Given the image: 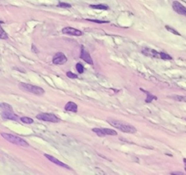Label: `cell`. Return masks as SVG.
I'll return each mask as SVG.
<instances>
[{"label":"cell","mask_w":186,"mask_h":175,"mask_svg":"<svg viewBox=\"0 0 186 175\" xmlns=\"http://www.w3.org/2000/svg\"><path fill=\"white\" fill-rule=\"evenodd\" d=\"M144 92H145V93H146L147 95H148L147 96V99L145 100V102H146V103H151L152 100H153V99H155V100H156V99H157L156 98V97L152 95V94L151 93H149L148 92H145V91H144Z\"/></svg>","instance_id":"18"},{"label":"cell","mask_w":186,"mask_h":175,"mask_svg":"<svg viewBox=\"0 0 186 175\" xmlns=\"http://www.w3.org/2000/svg\"><path fill=\"white\" fill-rule=\"evenodd\" d=\"M165 28H166V29H167V31H170V32H171V33H172L173 34L180 36V34L179 32L175 30V29H173V28L170 27V26H166Z\"/></svg>","instance_id":"21"},{"label":"cell","mask_w":186,"mask_h":175,"mask_svg":"<svg viewBox=\"0 0 186 175\" xmlns=\"http://www.w3.org/2000/svg\"><path fill=\"white\" fill-rule=\"evenodd\" d=\"M172 99L173 100H176V101L178 102H184V103H186V96H182V95H172L170 96Z\"/></svg>","instance_id":"15"},{"label":"cell","mask_w":186,"mask_h":175,"mask_svg":"<svg viewBox=\"0 0 186 175\" xmlns=\"http://www.w3.org/2000/svg\"><path fill=\"white\" fill-rule=\"evenodd\" d=\"M66 76H67L70 79H77L78 78V76L76 75V74H74V73L71 72V71H68V72L66 73Z\"/></svg>","instance_id":"25"},{"label":"cell","mask_w":186,"mask_h":175,"mask_svg":"<svg viewBox=\"0 0 186 175\" xmlns=\"http://www.w3.org/2000/svg\"><path fill=\"white\" fill-rule=\"evenodd\" d=\"M185 120H186V118H185Z\"/></svg>","instance_id":"30"},{"label":"cell","mask_w":186,"mask_h":175,"mask_svg":"<svg viewBox=\"0 0 186 175\" xmlns=\"http://www.w3.org/2000/svg\"><path fill=\"white\" fill-rule=\"evenodd\" d=\"M92 131H94V133H96L97 135H98L99 137H105V134H103V132L102 131L101 128H94L92 129Z\"/></svg>","instance_id":"19"},{"label":"cell","mask_w":186,"mask_h":175,"mask_svg":"<svg viewBox=\"0 0 186 175\" xmlns=\"http://www.w3.org/2000/svg\"><path fill=\"white\" fill-rule=\"evenodd\" d=\"M44 156H45L48 160H49L51 162H52V163L57 164V165L59 166L63 167V168H66V169H71V168H70L69 166L66 165V164L63 163V162L60 161L58 160L56 158L53 157V156H50V155H49V154H44Z\"/></svg>","instance_id":"10"},{"label":"cell","mask_w":186,"mask_h":175,"mask_svg":"<svg viewBox=\"0 0 186 175\" xmlns=\"http://www.w3.org/2000/svg\"><path fill=\"white\" fill-rule=\"evenodd\" d=\"M67 58L63 52H58L54 55L52 63L55 65H63L67 62Z\"/></svg>","instance_id":"5"},{"label":"cell","mask_w":186,"mask_h":175,"mask_svg":"<svg viewBox=\"0 0 186 175\" xmlns=\"http://www.w3.org/2000/svg\"><path fill=\"white\" fill-rule=\"evenodd\" d=\"M0 38L1 39H8V36H7V33L3 30L2 28L1 27V34H0Z\"/></svg>","instance_id":"24"},{"label":"cell","mask_w":186,"mask_h":175,"mask_svg":"<svg viewBox=\"0 0 186 175\" xmlns=\"http://www.w3.org/2000/svg\"><path fill=\"white\" fill-rule=\"evenodd\" d=\"M102 131L103 132V134L105 135H117V133H116V131L114 130L111 129H107V128H101Z\"/></svg>","instance_id":"14"},{"label":"cell","mask_w":186,"mask_h":175,"mask_svg":"<svg viewBox=\"0 0 186 175\" xmlns=\"http://www.w3.org/2000/svg\"><path fill=\"white\" fill-rule=\"evenodd\" d=\"M172 8L177 13L186 16V7L182 5L180 1H174L172 3Z\"/></svg>","instance_id":"6"},{"label":"cell","mask_w":186,"mask_h":175,"mask_svg":"<svg viewBox=\"0 0 186 175\" xmlns=\"http://www.w3.org/2000/svg\"><path fill=\"white\" fill-rule=\"evenodd\" d=\"M160 58L163 59V60H172V58L170 55H169L168 54L165 53V52H160Z\"/></svg>","instance_id":"20"},{"label":"cell","mask_w":186,"mask_h":175,"mask_svg":"<svg viewBox=\"0 0 186 175\" xmlns=\"http://www.w3.org/2000/svg\"><path fill=\"white\" fill-rule=\"evenodd\" d=\"M36 119L39 120L44 121L52 122V123H58L60 121L58 117H57L55 114H48V113H41L36 116Z\"/></svg>","instance_id":"4"},{"label":"cell","mask_w":186,"mask_h":175,"mask_svg":"<svg viewBox=\"0 0 186 175\" xmlns=\"http://www.w3.org/2000/svg\"><path fill=\"white\" fill-rule=\"evenodd\" d=\"M184 162H185V166H186V159H184Z\"/></svg>","instance_id":"28"},{"label":"cell","mask_w":186,"mask_h":175,"mask_svg":"<svg viewBox=\"0 0 186 175\" xmlns=\"http://www.w3.org/2000/svg\"><path fill=\"white\" fill-rule=\"evenodd\" d=\"M76 68H77V70L79 74H83L84 73V66H82L80 63H78L76 65Z\"/></svg>","instance_id":"22"},{"label":"cell","mask_w":186,"mask_h":175,"mask_svg":"<svg viewBox=\"0 0 186 175\" xmlns=\"http://www.w3.org/2000/svg\"><path fill=\"white\" fill-rule=\"evenodd\" d=\"M89 7L92 9H96V10H107L109 9V7L106 4H90Z\"/></svg>","instance_id":"13"},{"label":"cell","mask_w":186,"mask_h":175,"mask_svg":"<svg viewBox=\"0 0 186 175\" xmlns=\"http://www.w3.org/2000/svg\"><path fill=\"white\" fill-rule=\"evenodd\" d=\"M185 171H186V166H185Z\"/></svg>","instance_id":"29"},{"label":"cell","mask_w":186,"mask_h":175,"mask_svg":"<svg viewBox=\"0 0 186 175\" xmlns=\"http://www.w3.org/2000/svg\"><path fill=\"white\" fill-rule=\"evenodd\" d=\"M107 121L111 126L120 130L121 131H123V132L129 133V134H134V133L137 132V129L134 126L129 124L127 123H125V122L113 119H108Z\"/></svg>","instance_id":"1"},{"label":"cell","mask_w":186,"mask_h":175,"mask_svg":"<svg viewBox=\"0 0 186 175\" xmlns=\"http://www.w3.org/2000/svg\"><path fill=\"white\" fill-rule=\"evenodd\" d=\"M171 174H181V175H182L183 174V173H182V172H172V173H171Z\"/></svg>","instance_id":"27"},{"label":"cell","mask_w":186,"mask_h":175,"mask_svg":"<svg viewBox=\"0 0 186 175\" xmlns=\"http://www.w3.org/2000/svg\"><path fill=\"white\" fill-rule=\"evenodd\" d=\"M62 32H63V34H64L76 36H80L83 35V33H82L81 31L78 30V29H76L72 27L64 28V29H63V30H62Z\"/></svg>","instance_id":"7"},{"label":"cell","mask_w":186,"mask_h":175,"mask_svg":"<svg viewBox=\"0 0 186 175\" xmlns=\"http://www.w3.org/2000/svg\"><path fill=\"white\" fill-rule=\"evenodd\" d=\"M1 106V111H12V108L10 105H9L8 103H2L0 105Z\"/></svg>","instance_id":"16"},{"label":"cell","mask_w":186,"mask_h":175,"mask_svg":"<svg viewBox=\"0 0 186 175\" xmlns=\"http://www.w3.org/2000/svg\"><path fill=\"white\" fill-rule=\"evenodd\" d=\"M1 117L4 119L12 121H18V119H21L18 116L14 114L13 111H1Z\"/></svg>","instance_id":"9"},{"label":"cell","mask_w":186,"mask_h":175,"mask_svg":"<svg viewBox=\"0 0 186 175\" xmlns=\"http://www.w3.org/2000/svg\"><path fill=\"white\" fill-rule=\"evenodd\" d=\"M58 7H61V8H71V5L70 4L65 2H60L58 4Z\"/></svg>","instance_id":"23"},{"label":"cell","mask_w":186,"mask_h":175,"mask_svg":"<svg viewBox=\"0 0 186 175\" xmlns=\"http://www.w3.org/2000/svg\"><path fill=\"white\" fill-rule=\"evenodd\" d=\"M80 58H81L83 60H84L86 63H89V65L94 64L90 55H89V52H88L87 51L84 49V46H82L81 47V55H80Z\"/></svg>","instance_id":"8"},{"label":"cell","mask_w":186,"mask_h":175,"mask_svg":"<svg viewBox=\"0 0 186 175\" xmlns=\"http://www.w3.org/2000/svg\"><path fill=\"white\" fill-rule=\"evenodd\" d=\"M142 53H143L144 55H146V56L153 57V58H160V52H158L157 51L154 50V49L145 48V49H142Z\"/></svg>","instance_id":"11"},{"label":"cell","mask_w":186,"mask_h":175,"mask_svg":"<svg viewBox=\"0 0 186 175\" xmlns=\"http://www.w3.org/2000/svg\"><path fill=\"white\" fill-rule=\"evenodd\" d=\"M18 86H19V88L22 91L30 92V93L36 94V95H43L44 94V92H45L44 89L41 87H40V86H34V85L29 84L19 83Z\"/></svg>","instance_id":"2"},{"label":"cell","mask_w":186,"mask_h":175,"mask_svg":"<svg viewBox=\"0 0 186 175\" xmlns=\"http://www.w3.org/2000/svg\"><path fill=\"white\" fill-rule=\"evenodd\" d=\"M1 137H4L6 140L8 141V142H11L12 144H15V145H20V146L22 147H29V145L26 140H24L21 137H18V136H15L14 134H7V133H1Z\"/></svg>","instance_id":"3"},{"label":"cell","mask_w":186,"mask_h":175,"mask_svg":"<svg viewBox=\"0 0 186 175\" xmlns=\"http://www.w3.org/2000/svg\"><path fill=\"white\" fill-rule=\"evenodd\" d=\"M20 120H21L23 123L26 124H31L34 123L33 119H32L31 118H29V117H26V116L21 117Z\"/></svg>","instance_id":"17"},{"label":"cell","mask_w":186,"mask_h":175,"mask_svg":"<svg viewBox=\"0 0 186 175\" xmlns=\"http://www.w3.org/2000/svg\"><path fill=\"white\" fill-rule=\"evenodd\" d=\"M64 109L66 111H70V112L77 113L78 111V106L74 102H68L64 107Z\"/></svg>","instance_id":"12"},{"label":"cell","mask_w":186,"mask_h":175,"mask_svg":"<svg viewBox=\"0 0 186 175\" xmlns=\"http://www.w3.org/2000/svg\"><path fill=\"white\" fill-rule=\"evenodd\" d=\"M87 21H91V22H95L97 24H105V23H108V21H97V20H91V19H86Z\"/></svg>","instance_id":"26"}]
</instances>
